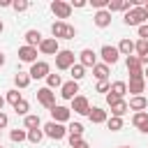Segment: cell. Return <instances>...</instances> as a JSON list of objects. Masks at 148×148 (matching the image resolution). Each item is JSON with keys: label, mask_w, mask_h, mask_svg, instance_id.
I'll return each mask as SVG.
<instances>
[{"label": "cell", "mask_w": 148, "mask_h": 148, "mask_svg": "<svg viewBox=\"0 0 148 148\" xmlns=\"http://www.w3.org/2000/svg\"><path fill=\"white\" fill-rule=\"evenodd\" d=\"M92 21H95L97 28H109V25H111V14H109L106 9H99V12H95Z\"/></svg>", "instance_id": "e0dca14e"}, {"label": "cell", "mask_w": 148, "mask_h": 148, "mask_svg": "<svg viewBox=\"0 0 148 148\" xmlns=\"http://www.w3.org/2000/svg\"><path fill=\"white\" fill-rule=\"evenodd\" d=\"M127 92H132V97L146 92V79H130V83H127Z\"/></svg>", "instance_id": "ac0fdd59"}, {"label": "cell", "mask_w": 148, "mask_h": 148, "mask_svg": "<svg viewBox=\"0 0 148 148\" xmlns=\"http://www.w3.org/2000/svg\"><path fill=\"white\" fill-rule=\"evenodd\" d=\"M67 134H76V136H81V134H83V125H81V123H69Z\"/></svg>", "instance_id": "8d00e7d4"}, {"label": "cell", "mask_w": 148, "mask_h": 148, "mask_svg": "<svg viewBox=\"0 0 148 148\" xmlns=\"http://www.w3.org/2000/svg\"><path fill=\"white\" fill-rule=\"evenodd\" d=\"M23 39H25V46L37 49V46H39V42H42V32H39V30H25Z\"/></svg>", "instance_id": "d6986e66"}, {"label": "cell", "mask_w": 148, "mask_h": 148, "mask_svg": "<svg viewBox=\"0 0 148 148\" xmlns=\"http://www.w3.org/2000/svg\"><path fill=\"white\" fill-rule=\"evenodd\" d=\"M51 12L56 14V18H69V14H72V7H69V2H65V0H53L51 2Z\"/></svg>", "instance_id": "8992f818"}, {"label": "cell", "mask_w": 148, "mask_h": 148, "mask_svg": "<svg viewBox=\"0 0 148 148\" xmlns=\"http://www.w3.org/2000/svg\"><path fill=\"white\" fill-rule=\"evenodd\" d=\"M143 79H148V65H146V69H143Z\"/></svg>", "instance_id": "db71d44e"}, {"label": "cell", "mask_w": 148, "mask_h": 148, "mask_svg": "<svg viewBox=\"0 0 148 148\" xmlns=\"http://www.w3.org/2000/svg\"><path fill=\"white\" fill-rule=\"evenodd\" d=\"M7 123H9L7 113H5V111H0V130H5V127H7Z\"/></svg>", "instance_id": "7bdbcfd3"}, {"label": "cell", "mask_w": 148, "mask_h": 148, "mask_svg": "<svg viewBox=\"0 0 148 148\" xmlns=\"http://www.w3.org/2000/svg\"><path fill=\"white\" fill-rule=\"evenodd\" d=\"M123 21H125V25H143L148 18H146V12H143V7H132L130 12H125V16H123Z\"/></svg>", "instance_id": "7a4b0ae2"}, {"label": "cell", "mask_w": 148, "mask_h": 148, "mask_svg": "<svg viewBox=\"0 0 148 148\" xmlns=\"http://www.w3.org/2000/svg\"><path fill=\"white\" fill-rule=\"evenodd\" d=\"M74 37H76V28L67 23V37H65V39H74Z\"/></svg>", "instance_id": "b9f144b4"}, {"label": "cell", "mask_w": 148, "mask_h": 148, "mask_svg": "<svg viewBox=\"0 0 148 148\" xmlns=\"http://www.w3.org/2000/svg\"><path fill=\"white\" fill-rule=\"evenodd\" d=\"M12 7H14V12H25V9L30 7V2H28V0H14Z\"/></svg>", "instance_id": "74e56055"}, {"label": "cell", "mask_w": 148, "mask_h": 148, "mask_svg": "<svg viewBox=\"0 0 148 148\" xmlns=\"http://www.w3.org/2000/svg\"><path fill=\"white\" fill-rule=\"evenodd\" d=\"M143 12H146V18H148V0L143 2Z\"/></svg>", "instance_id": "816d5d0a"}, {"label": "cell", "mask_w": 148, "mask_h": 148, "mask_svg": "<svg viewBox=\"0 0 148 148\" xmlns=\"http://www.w3.org/2000/svg\"><path fill=\"white\" fill-rule=\"evenodd\" d=\"M92 74H95V79H97V81H106V79H109V65L97 62V65L92 67Z\"/></svg>", "instance_id": "cb8c5ba5"}, {"label": "cell", "mask_w": 148, "mask_h": 148, "mask_svg": "<svg viewBox=\"0 0 148 148\" xmlns=\"http://www.w3.org/2000/svg\"><path fill=\"white\" fill-rule=\"evenodd\" d=\"M127 109H132V111H146L148 109V99L143 95H134V97H130Z\"/></svg>", "instance_id": "9a60e30c"}, {"label": "cell", "mask_w": 148, "mask_h": 148, "mask_svg": "<svg viewBox=\"0 0 148 148\" xmlns=\"http://www.w3.org/2000/svg\"><path fill=\"white\" fill-rule=\"evenodd\" d=\"M76 92H79V83L72 81V79L60 86V97H62V99H69V102H72V99L76 97Z\"/></svg>", "instance_id": "8fae6325"}, {"label": "cell", "mask_w": 148, "mask_h": 148, "mask_svg": "<svg viewBox=\"0 0 148 148\" xmlns=\"http://www.w3.org/2000/svg\"><path fill=\"white\" fill-rule=\"evenodd\" d=\"M146 123H148V111H136V113L132 116V125H134V127L141 130Z\"/></svg>", "instance_id": "f546056e"}, {"label": "cell", "mask_w": 148, "mask_h": 148, "mask_svg": "<svg viewBox=\"0 0 148 148\" xmlns=\"http://www.w3.org/2000/svg\"><path fill=\"white\" fill-rule=\"evenodd\" d=\"M88 2L86 0H74V2H69V7H76V9H81V7H86Z\"/></svg>", "instance_id": "bcb514c9"}, {"label": "cell", "mask_w": 148, "mask_h": 148, "mask_svg": "<svg viewBox=\"0 0 148 148\" xmlns=\"http://www.w3.org/2000/svg\"><path fill=\"white\" fill-rule=\"evenodd\" d=\"M130 9H132L130 0H109V5H106L109 14H113V12H130Z\"/></svg>", "instance_id": "4fadbf2b"}, {"label": "cell", "mask_w": 148, "mask_h": 148, "mask_svg": "<svg viewBox=\"0 0 148 148\" xmlns=\"http://www.w3.org/2000/svg\"><path fill=\"white\" fill-rule=\"evenodd\" d=\"M5 62H7V58H5V53H2V51H0V67H2V65H5Z\"/></svg>", "instance_id": "681fc988"}, {"label": "cell", "mask_w": 148, "mask_h": 148, "mask_svg": "<svg viewBox=\"0 0 148 148\" xmlns=\"http://www.w3.org/2000/svg\"><path fill=\"white\" fill-rule=\"evenodd\" d=\"M44 139V132L42 130H28V141L30 143H39Z\"/></svg>", "instance_id": "e575fe53"}, {"label": "cell", "mask_w": 148, "mask_h": 148, "mask_svg": "<svg viewBox=\"0 0 148 148\" xmlns=\"http://www.w3.org/2000/svg\"><path fill=\"white\" fill-rule=\"evenodd\" d=\"M141 132H143V134H148V123H146V125L141 127Z\"/></svg>", "instance_id": "f5cc1de1"}, {"label": "cell", "mask_w": 148, "mask_h": 148, "mask_svg": "<svg viewBox=\"0 0 148 148\" xmlns=\"http://www.w3.org/2000/svg\"><path fill=\"white\" fill-rule=\"evenodd\" d=\"M116 49H118L120 56H132V53H134V42L125 37V39H120V44H118Z\"/></svg>", "instance_id": "603a6c76"}, {"label": "cell", "mask_w": 148, "mask_h": 148, "mask_svg": "<svg viewBox=\"0 0 148 148\" xmlns=\"http://www.w3.org/2000/svg\"><path fill=\"white\" fill-rule=\"evenodd\" d=\"M109 92H113L116 97H120V99H123V97L127 95V83H125V81H113V83H111V88H109Z\"/></svg>", "instance_id": "484cf974"}, {"label": "cell", "mask_w": 148, "mask_h": 148, "mask_svg": "<svg viewBox=\"0 0 148 148\" xmlns=\"http://www.w3.org/2000/svg\"><path fill=\"white\" fill-rule=\"evenodd\" d=\"M72 65H74V51H69V49H60V51L56 53V69L65 72V69H69Z\"/></svg>", "instance_id": "3957f363"}, {"label": "cell", "mask_w": 148, "mask_h": 148, "mask_svg": "<svg viewBox=\"0 0 148 148\" xmlns=\"http://www.w3.org/2000/svg\"><path fill=\"white\" fill-rule=\"evenodd\" d=\"M125 65H127V72H139V69H143L139 56H127V58H125Z\"/></svg>", "instance_id": "83f0119b"}, {"label": "cell", "mask_w": 148, "mask_h": 148, "mask_svg": "<svg viewBox=\"0 0 148 148\" xmlns=\"http://www.w3.org/2000/svg\"><path fill=\"white\" fill-rule=\"evenodd\" d=\"M139 39H146V42H148V23L139 25Z\"/></svg>", "instance_id": "60d3db41"}, {"label": "cell", "mask_w": 148, "mask_h": 148, "mask_svg": "<svg viewBox=\"0 0 148 148\" xmlns=\"http://www.w3.org/2000/svg\"><path fill=\"white\" fill-rule=\"evenodd\" d=\"M127 111L130 109H127V102L125 99H118L116 104H111V116H116V118H123Z\"/></svg>", "instance_id": "4316f807"}, {"label": "cell", "mask_w": 148, "mask_h": 148, "mask_svg": "<svg viewBox=\"0 0 148 148\" xmlns=\"http://www.w3.org/2000/svg\"><path fill=\"white\" fill-rule=\"evenodd\" d=\"M99 56H102L104 65H116V62H118V58H120L118 49H116V46H111V44H104V46L99 49Z\"/></svg>", "instance_id": "52a82bcc"}, {"label": "cell", "mask_w": 148, "mask_h": 148, "mask_svg": "<svg viewBox=\"0 0 148 148\" xmlns=\"http://www.w3.org/2000/svg\"><path fill=\"white\" fill-rule=\"evenodd\" d=\"M88 118H90V123H95V125L106 123V111H104L102 106H92V109L88 111Z\"/></svg>", "instance_id": "ffe728a7"}, {"label": "cell", "mask_w": 148, "mask_h": 148, "mask_svg": "<svg viewBox=\"0 0 148 148\" xmlns=\"http://www.w3.org/2000/svg\"><path fill=\"white\" fill-rule=\"evenodd\" d=\"M72 111L79 113V116H88V111H90L88 97H86V95H76V97L72 99Z\"/></svg>", "instance_id": "ba28073f"}, {"label": "cell", "mask_w": 148, "mask_h": 148, "mask_svg": "<svg viewBox=\"0 0 148 148\" xmlns=\"http://www.w3.org/2000/svg\"><path fill=\"white\" fill-rule=\"evenodd\" d=\"M69 72H72V81H76V83L86 76V67H83V65H79V62H74V65L69 67Z\"/></svg>", "instance_id": "f1b7e54d"}, {"label": "cell", "mask_w": 148, "mask_h": 148, "mask_svg": "<svg viewBox=\"0 0 148 148\" xmlns=\"http://www.w3.org/2000/svg\"><path fill=\"white\" fill-rule=\"evenodd\" d=\"M69 116H72V109H67V106H60V104H56L53 109H51V118H53V123H67L69 120Z\"/></svg>", "instance_id": "30bf717a"}, {"label": "cell", "mask_w": 148, "mask_h": 148, "mask_svg": "<svg viewBox=\"0 0 148 148\" xmlns=\"http://www.w3.org/2000/svg\"><path fill=\"white\" fill-rule=\"evenodd\" d=\"M0 148H2V146H0Z\"/></svg>", "instance_id": "680465c9"}, {"label": "cell", "mask_w": 148, "mask_h": 148, "mask_svg": "<svg viewBox=\"0 0 148 148\" xmlns=\"http://www.w3.org/2000/svg\"><path fill=\"white\" fill-rule=\"evenodd\" d=\"M106 127H109L111 132H118V130H123V118H116V116L106 118Z\"/></svg>", "instance_id": "836d02e7"}, {"label": "cell", "mask_w": 148, "mask_h": 148, "mask_svg": "<svg viewBox=\"0 0 148 148\" xmlns=\"http://www.w3.org/2000/svg\"><path fill=\"white\" fill-rule=\"evenodd\" d=\"M118 99H120V97H116L113 92H106V104H109V106H111V104H116Z\"/></svg>", "instance_id": "ee69618b"}, {"label": "cell", "mask_w": 148, "mask_h": 148, "mask_svg": "<svg viewBox=\"0 0 148 148\" xmlns=\"http://www.w3.org/2000/svg\"><path fill=\"white\" fill-rule=\"evenodd\" d=\"M109 88H111L109 81H97V92H109Z\"/></svg>", "instance_id": "ab89813d"}, {"label": "cell", "mask_w": 148, "mask_h": 148, "mask_svg": "<svg viewBox=\"0 0 148 148\" xmlns=\"http://www.w3.org/2000/svg\"><path fill=\"white\" fill-rule=\"evenodd\" d=\"M74 148H90V146H88V141H83V139H81V141H79Z\"/></svg>", "instance_id": "7dc6e473"}, {"label": "cell", "mask_w": 148, "mask_h": 148, "mask_svg": "<svg viewBox=\"0 0 148 148\" xmlns=\"http://www.w3.org/2000/svg\"><path fill=\"white\" fill-rule=\"evenodd\" d=\"M28 74H30V79H46L51 74V65L46 60H37V62L30 65V72Z\"/></svg>", "instance_id": "277c9868"}, {"label": "cell", "mask_w": 148, "mask_h": 148, "mask_svg": "<svg viewBox=\"0 0 148 148\" xmlns=\"http://www.w3.org/2000/svg\"><path fill=\"white\" fill-rule=\"evenodd\" d=\"M2 109H5V97L0 95V111H2Z\"/></svg>", "instance_id": "f907efd6"}, {"label": "cell", "mask_w": 148, "mask_h": 148, "mask_svg": "<svg viewBox=\"0 0 148 148\" xmlns=\"http://www.w3.org/2000/svg\"><path fill=\"white\" fill-rule=\"evenodd\" d=\"M14 111H16L18 116H28V111H30V104H28V99H21V102L14 106Z\"/></svg>", "instance_id": "d590c367"}, {"label": "cell", "mask_w": 148, "mask_h": 148, "mask_svg": "<svg viewBox=\"0 0 148 148\" xmlns=\"http://www.w3.org/2000/svg\"><path fill=\"white\" fill-rule=\"evenodd\" d=\"M0 7H12V0H0Z\"/></svg>", "instance_id": "c3c4849f"}, {"label": "cell", "mask_w": 148, "mask_h": 148, "mask_svg": "<svg viewBox=\"0 0 148 148\" xmlns=\"http://www.w3.org/2000/svg\"><path fill=\"white\" fill-rule=\"evenodd\" d=\"M42 127V120H39V116H35V113H28L25 118H23V130H39Z\"/></svg>", "instance_id": "7402d4cb"}, {"label": "cell", "mask_w": 148, "mask_h": 148, "mask_svg": "<svg viewBox=\"0 0 148 148\" xmlns=\"http://www.w3.org/2000/svg\"><path fill=\"white\" fill-rule=\"evenodd\" d=\"M90 5H92V7L97 9V12H99V9H106V5H109V0H92Z\"/></svg>", "instance_id": "f35d334b"}, {"label": "cell", "mask_w": 148, "mask_h": 148, "mask_svg": "<svg viewBox=\"0 0 148 148\" xmlns=\"http://www.w3.org/2000/svg\"><path fill=\"white\" fill-rule=\"evenodd\" d=\"M18 60H23V62H37V49H32V46H21L18 49Z\"/></svg>", "instance_id": "5bb4252c"}, {"label": "cell", "mask_w": 148, "mask_h": 148, "mask_svg": "<svg viewBox=\"0 0 148 148\" xmlns=\"http://www.w3.org/2000/svg\"><path fill=\"white\" fill-rule=\"evenodd\" d=\"M146 90H148V86H146Z\"/></svg>", "instance_id": "6f0895ef"}, {"label": "cell", "mask_w": 148, "mask_h": 148, "mask_svg": "<svg viewBox=\"0 0 148 148\" xmlns=\"http://www.w3.org/2000/svg\"><path fill=\"white\" fill-rule=\"evenodd\" d=\"M9 139H12L14 143H21V141H25V139H28V130H18V127H16V130H12V132H9Z\"/></svg>", "instance_id": "4dcf8cb0"}, {"label": "cell", "mask_w": 148, "mask_h": 148, "mask_svg": "<svg viewBox=\"0 0 148 148\" xmlns=\"http://www.w3.org/2000/svg\"><path fill=\"white\" fill-rule=\"evenodd\" d=\"M42 132H44V136H49V139H53V141H60V139L67 136V127L60 125V123H53V120H49V123L42 127Z\"/></svg>", "instance_id": "6da1fadb"}, {"label": "cell", "mask_w": 148, "mask_h": 148, "mask_svg": "<svg viewBox=\"0 0 148 148\" xmlns=\"http://www.w3.org/2000/svg\"><path fill=\"white\" fill-rule=\"evenodd\" d=\"M2 30H5V23H2V21H0V32H2Z\"/></svg>", "instance_id": "11a10c76"}, {"label": "cell", "mask_w": 148, "mask_h": 148, "mask_svg": "<svg viewBox=\"0 0 148 148\" xmlns=\"http://www.w3.org/2000/svg\"><path fill=\"white\" fill-rule=\"evenodd\" d=\"M30 81H32V79H30L28 72H18V74H14V86H16V90H18V88H28Z\"/></svg>", "instance_id": "d4e9b609"}, {"label": "cell", "mask_w": 148, "mask_h": 148, "mask_svg": "<svg viewBox=\"0 0 148 148\" xmlns=\"http://www.w3.org/2000/svg\"><path fill=\"white\" fill-rule=\"evenodd\" d=\"M60 86H62V76L60 74H49L46 76V88L53 90V88H60Z\"/></svg>", "instance_id": "1f68e13d"}, {"label": "cell", "mask_w": 148, "mask_h": 148, "mask_svg": "<svg viewBox=\"0 0 148 148\" xmlns=\"http://www.w3.org/2000/svg\"><path fill=\"white\" fill-rule=\"evenodd\" d=\"M79 65H83V67H95V65H97V53H95L92 49H83V51L79 53Z\"/></svg>", "instance_id": "7c38bea8"}, {"label": "cell", "mask_w": 148, "mask_h": 148, "mask_svg": "<svg viewBox=\"0 0 148 148\" xmlns=\"http://www.w3.org/2000/svg\"><path fill=\"white\" fill-rule=\"evenodd\" d=\"M21 99H23V97H21V92H18L16 88H14V90H7V95H5V102H9L12 106H16Z\"/></svg>", "instance_id": "d6a6232c"}, {"label": "cell", "mask_w": 148, "mask_h": 148, "mask_svg": "<svg viewBox=\"0 0 148 148\" xmlns=\"http://www.w3.org/2000/svg\"><path fill=\"white\" fill-rule=\"evenodd\" d=\"M51 32H53V39H65L67 37V23L65 21H56L51 25Z\"/></svg>", "instance_id": "44dd1931"}, {"label": "cell", "mask_w": 148, "mask_h": 148, "mask_svg": "<svg viewBox=\"0 0 148 148\" xmlns=\"http://www.w3.org/2000/svg\"><path fill=\"white\" fill-rule=\"evenodd\" d=\"M134 51H136L141 65H148V42L146 39H136L134 42Z\"/></svg>", "instance_id": "2e32d148"}, {"label": "cell", "mask_w": 148, "mask_h": 148, "mask_svg": "<svg viewBox=\"0 0 148 148\" xmlns=\"http://www.w3.org/2000/svg\"><path fill=\"white\" fill-rule=\"evenodd\" d=\"M37 102H39L44 109H49V111H51V109L56 106V92H53L51 88H46V86H44V88H39V90H37Z\"/></svg>", "instance_id": "5b68a950"}, {"label": "cell", "mask_w": 148, "mask_h": 148, "mask_svg": "<svg viewBox=\"0 0 148 148\" xmlns=\"http://www.w3.org/2000/svg\"><path fill=\"white\" fill-rule=\"evenodd\" d=\"M37 49H39L44 56H56V53L60 51V46H58V39H53V37H46V39H42Z\"/></svg>", "instance_id": "9c48e42d"}, {"label": "cell", "mask_w": 148, "mask_h": 148, "mask_svg": "<svg viewBox=\"0 0 148 148\" xmlns=\"http://www.w3.org/2000/svg\"><path fill=\"white\" fill-rule=\"evenodd\" d=\"M67 139H69V146H72V148H74V146H76V143H79V141H81V139H83V136H76V134H69V136H67Z\"/></svg>", "instance_id": "f6af8a7d"}, {"label": "cell", "mask_w": 148, "mask_h": 148, "mask_svg": "<svg viewBox=\"0 0 148 148\" xmlns=\"http://www.w3.org/2000/svg\"><path fill=\"white\" fill-rule=\"evenodd\" d=\"M118 148H130V146H118Z\"/></svg>", "instance_id": "9f6ffc18"}]
</instances>
